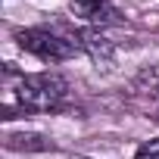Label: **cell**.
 <instances>
[{"instance_id": "cell-1", "label": "cell", "mask_w": 159, "mask_h": 159, "mask_svg": "<svg viewBox=\"0 0 159 159\" xmlns=\"http://www.w3.org/2000/svg\"><path fill=\"white\" fill-rule=\"evenodd\" d=\"M69 97V81L56 72H34V75H19L13 100L22 112H53L62 106Z\"/></svg>"}, {"instance_id": "cell-2", "label": "cell", "mask_w": 159, "mask_h": 159, "mask_svg": "<svg viewBox=\"0 0 159 159\" xmlns=\"http://www.w3.org/2000/svg\"><path fill=\"white\" fill-rule=\"evenodd\" d=\"M16 41L25 53H31L38 59H47V62L72 59L81 50L75 34H62L56 28H22V31H16Z\"/></svg>"}, {"instance_id": "cell-3", "label": "cell", "mask_w": 159, "mask_h": 159, "mask_svg": "<svg viewBox=\"0 0 159 159\" xmlns=\"http://www.w3.org/2000/svg\"><path fill=\"white\" fill-rule=\"evenodd\" d=\"M69 7L81 22H91V28H103V25H119L122 22V13L109 0H69Z\"/></svg>"}, {"instance_id": "cell-4", "label": "cell", "mask_w": 159, "mask_h": 159, "mask_svg": "<svg viewBox=\"0 0 159 159\" xmlns=\"http://www.w3.org/2000/svg\"><path fill=\"white\" fill-rule=\"evenodd\" d=\"M75 38H78V47H81V50H84L94 62H109V59L116 56L112 41H109L100 28H91V25H88V28H81V31H78Z\"/></svg>"}, {"instance_id": "cell-5", "label": "cell", "mask_w": 159, "mask_h": 159, "mask_svg": "<svg viewBox=\"0 0 159 159\" xmlns=\"http://www.w3.org/2000/svg\"><path fill=\"white\" fill-rule=\"evenodd\" d=\"M7 147L10 150H25V153H41V150H53V140L47 134H34V131H22V134H7Z\"/></svg>"}, {"instance_id": "cell-6", "label": "cell", "mask_w": 159, "mask_h": 159, "mask_svg": "<svg viewBox=\"0 0 159 159\" xmlns=\"http://www.w3.org/2000/svg\"><path fill=\"white\" fill-rule=\"evenodd\" d=\"M134 159H159V137H153V140L140 143V147H137V153H134Z\"/></svg>"}, {"instance_id": "cell-7", "label": "cell", "mask_w": 159, "mask_h": 159, "mask_svg": "<svg viewBox=\"0 0 159 159\" xmlns=\"http://www.w3.org/2000/svg\"><path fill=\"white\" fill-rule=\"evenodd\" d=\"M72 159H91V156H72Z\"/></svg>"}]
</instances>
